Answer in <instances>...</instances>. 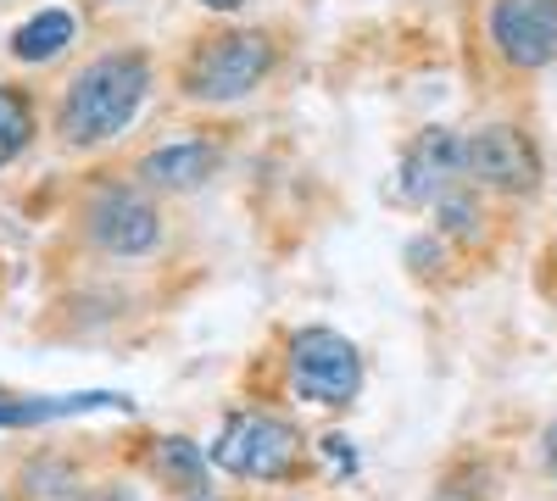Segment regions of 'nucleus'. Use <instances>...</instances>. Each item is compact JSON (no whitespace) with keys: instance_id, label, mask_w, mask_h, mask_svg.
<instances>
[{"instance_id":"ddd939ff","label":"nucleus","mask_w":557,"mask_h":501,"mask_svg":"<svg viewBox=\"0 0 557 501\" xmlns=\"http://www.w3.org/2000/svg\"><path fill=\"white\" fill-rule=\"evenodd\" d=\"M541 463H546V474H552V485H557V418L546 424V440H541Z\"/></svg>"},{"instance_id":"9b49d317","label":"nucleus","mask_w":557,"mask_h":501,"mask_svg":"<svg viewBox=\"0 0 557 501\" xmlns=\"http://www.w3.org/2000/svg\"><path fill=\"white\" fill-rule=\"evenodd\" d=\"M168 490H184V496H201L207 490V468H201V451L190 446V440H178V435H168V440H157L151 446V463H146Z\"/></svg>"},{"instance_id":"f3484780","label":"nucleus","mask_w":557,"mask_h":501,"mask_svg":"<svg viewBox=\"0 0 557 501\" xmlns=\"http://www.w3.org/2000/svg\"><path fill=\"white\" fill-rule=\"evenodd\" d=\"M0 501H7V496H0Z\"/></svg>"},{"instance_id":"dca6fc26","label":"nucleus","mask_w":557,"mask_h":501,"mask_svg":"<svg viewBox=\"0 0 557 501\" xmlns=\"http://www.w3.org/2000/svg\"><path fill=\"white\" fill-rule=\"evenodd\" d=\"M190 501H207V496H190Z\"/></svg>"},{"instance_id":"39448f33","label":"nucleus","mask_w":557,"mask_h":501,"mask_svg":"<svg viewBox=\"0 0 557 501\" xmlns=\"http://www.w3.org/2000/svg\"><path fill=\"white\" fill-rule=\"evenodd\" d=\"M462 173H469V185L491 196H530L541 185V151L524 128L485 123L462 140Z\"/></svg>"},{"instance_id":"423d86ee","label":"nucleus","mask_w":557,"mask_h":501,"mask_svg":"<svg viewBox=\"0 0 557 501\" xmlns=\"http://www.w3.org/2000/svg\"><path fill=\"white\" fill-rule=\"evenodd\" d=\"M84 240L101 256H146L162 240V217L134 185H101L84 201Z\"/></svg>"},{"instance_id":"f8f14e48","label":"nucleus","mask_w":557,"mask_h":501,"mask_svg":"<svg viewBox=\"0 0 557 501\" xmlns=\"http://www.w3.org/2000/svg\"><path fill=\"white\" fill-rule=\"evenodd\" d=\"M34 96L23 84H0V167H12L28 146H34Z\"/></svg>"},{"instance_id":"4468645a","label":"nucleus","mask_w":557,"mask_h":501,"mask_svg":"<svg viewBox=\"0 0 557 501\" xmlns=\"http://www.w3.org/2000/svg\"><path fill=\"white\" fill-rule=\"evenodd\" d=\"M207 12H240V7H251V0H201Z\"/></svg>"},{"instance_id":"7ed1b4c3","label":"nucleus","mask_w":557,"mask_h":501,"mask_svg":"<svg viewBox=\"0 0 557 501\" xmlns=\"http://www.w3.org/2000/svg\"><path fill=\"white\" fill-rule=\"evenodd\" d=\"M212 463L228 474V479H296L301 463H307V446H301V429L290 418L268 413V406H240L228 413L218 440H212Z\"/></svg>"},{"instance_id":"0eeeda50","label":"nucleus","mask_w":557,"mask_h":501,"mask_svg":"<svg viewBox=\"0 0 557 501\" xmlns=\"http://www.w3.org/2000/svg\"><path fill=\"white\" fill-rule=\"evenodd\" d=\"M485 28L513 73H541L557 62V0H491Z\"/></svg>"},{"instance_id":"9d476101","label":"nucleus","mask_w":557,"mask_h":501,"mask_svg":"<svg viewBox=\"0 0 557 501\" xmlns=\"http://www.w3.org/2000/svg\"><path fill=\"white\" fill-rule=\"evenodd\" d=\"M73 39H78V17L67 7H45L23 28H12V57L28 62V67H45V62H57Z\"/></svg>"},{"instance_id":"20e7f679","label":"nucleus","mask_w":557,"mask_h":501,"mask_svg":"<svg viewBox=\"0 0 557 501\" xmlns=\"http://www.w3.org/2000/svg\"><path fill=\"white\" fill-rule=\"evenodd\" d=\"M285 379L312 406H351L362 390V356L341 329H301L285 351Z\"/></svg>"},{"instance_id":"6e6552de","label":"nucleus","mask_w":557,"mask_h":501,"mask_svg":"<svg viewBox=\"0 0 557 501\" xmlns=\"http://www.w3.org/2000/svg\"><path fill=\"white\" fill-rule=\"evenodd\" d=\"M462 178H469V173H462V134H451V128L412 134V146L401 156V190H407V201L435 206L446 190L462 185Z\"/></svg>"},{"instance_id":"1a4fd4ad","label":"nucleus","mask_w":557,"mask_h":501,"mask_svg":"<svg viewBox=\"0 0 557 501\" xmlns=\"http://www.w3.org/2000/svg\"><path fill=\"white\" fill-rule=\"evenodd\" d=\"M218 162H223V151L190 134V140H168V146L139 156V178H146L151 190H196L218 173Z\"/></svg>"},{"instance_id":"2eb2a0df","label":"nucleus","mask_w":557,"mask_h":501,"mask_svg":"<svg viewBox=\"0 0 557 501\" xmlns=\"http://www.w3.org/2000/svg\"><path fill=\"white\" fill-rule=\"evenodd\" d=\"M89 501H123V496H89Z\"/></svg>"},{"instance_id":"f257e3e1","label":"nucleus","mask_w":557,"mask_h":501,"mask_svg":"<svg viewBox=\"0 0 557 501\" xmlns=\"http://www.w3.org/2000/svg\"><path fill=\"white\" fill-rule=\"evenodd\" d=\"M151 89V57L139 45H117V51L89 57L57 101V134L67 151H96L134 123Z\"/></svg>"},{"instance_id":"f03ea898","label":"nucleus","mask_w":557,"mask_h":501,"mask_svg":"<svg viewBox=\"0 0 557 501\" xmlns=\"http://www.w3.org/2000/svg\"><path fill=\"white\" fill-rule=\"evenodd\" d=\"M273 62L278 51L262 28H212L207 39L190 45V57L178 67V89L201 107H228V101H246L273 73Z\"/></svg>"}]
</instances>
